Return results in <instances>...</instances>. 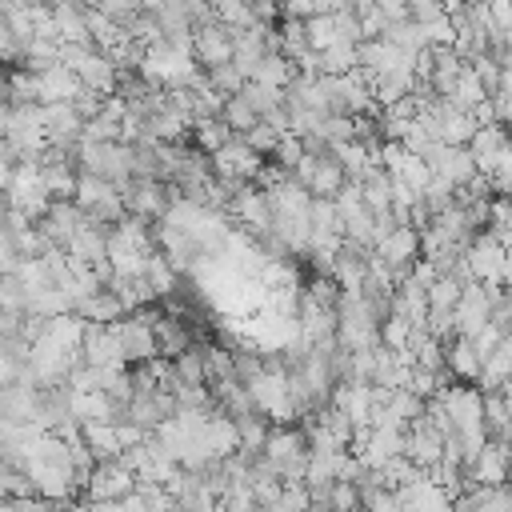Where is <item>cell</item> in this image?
I'll list each match as a JSON object with an SVG mask.
<instances>
[{"label": "cell", "mask_w": 512, "mask_h": 512, "mask_svg": "<svg viewBox=\"0 0 512 512\" xmlns=\"http://www.w3.org/2000/svg\"><path fill=\"white\" fill-rule=\"evenodd\" d=\"M72 200L92 216V220H104V224H116L128 208H124V196H120V184H112L108 176H96V172H80L76 176V192Z\"/></svg>", "instance_id": "obj_1"}, {"label": "cell", "mask_w": 512, "mask_h": 512, "mask_svg": "<svg viewBox=\"0 0 512 512\" xmlns=\"http://www.w3.org/2000/svg\"><path fill=\"white\" fill-rule=\"evenodd\" d=\"M132 488H136V472L124 464V456H104V460L92 464V472L84 480V500H92V504H120Z\"/></svg>", "instance_id": "obj_2"}, {"label": "cell", "mask_w": 512, "mask_h": 512, "mask_svg": "<svg viewBox=\"0 0 512 512\" xmlns=\"http://www.w3.org/2000/svg\"><path fill=\"white\" fill-rule=\"evenodd\" d=\"M264 164H268V156L256 152L244 136H232L228 144H220V148L212 152V168H216V176H220V180H236V184L256 180Z\"/></svg>", "instance_id": "obj_3"}, {"label": "cell", "mask_w": 512, "mask_h": 512, "mask_svg": "<svg viewBox=\"0 0 512 512\" xmlns=\"http://www.w3.org/2000/svg\"><path fill=\"white\" fill-rule=\"evenodd\" d=\"M400 456H404L408 464H416L420 472H432V468L444 460V432H440V428H436L428 416L412 420V424L404 428Z\"/></svg>", "instance_id": "obj_4"}, {"label": "cell", "mask_w": 512, "mask_h": 512, "mask_svg": "<svg viewBox=\"0 0 512 512\" xmlns=\"http://www.w3.org/2000/svg\"><path fill=\"white\" fill-rule=\"evenodd\" d=\"M376 256L392 268L396 280L408 276L412 264L420 260V228H416V224H396L392 232H384V236L376 240Z\"/></svg>", "instance_id": "obj_5"}, {"label": "cell", "mask_w": 512, "mask_h": 512, "mask_svg": "<svg viewBox=\"0 0 512 512\" xmlns=\"http://www.w3.org/2000/svg\"><path fill=\"white\" fill-rule=\"evenodd\" d=\"M88 220H92V216H88V212H84V208H80V204L68 196V200H52V204H48V212L36 220V228H40V232H44V236H48L56 248H64V252H68L72 236H76V232H80Z\"/></svg>", "instance_id": "obj_6"}, {"label": "cell", "mask_w": 512, "mask_h": 512, "mask_svg": "<svg viewBox=\"0 0 512 512\" xmlns=\"http://www.w3.org/2000/svg\"><path fill=\"white\" fill-rule=\"evenodd\" d=\"M192 56H196L200 68H216V64L232 60V28L220 24V20L196 24L192 28Z\"/></svg>", "instance_id": "obj_7"}, {"label": "cell", "mask_w": 512, "mask_h": 512, "mask_svg": "<svg viewBox=\"0 0 512 512\" xmlns=\"http://www.w3.org/2000/svg\"><path fill=\"white\" fill-rule=\"evenodd\" d=\"M488 320H492V292L484 280H468L460 300H456V332L476 336Z\"/></svg>", "instance_id": "obj_8"}, {"label": "cell", "mask_w": 512, "mask_h": 512, "mask_svg": "<svg viewBox=\"0 0 512 512\" xmlns=\"http://www.w3.org/2000/svg\"><path fill=\"white\" fill-rule=\"evenodd\" d=\"M40 112H44V136L52 144H80L84 116L76 112L72 100H48V104H40Z\"/></svg>", "instance_id": "obj_9"}, {"label": "cell", "mask_w": 512, "mask_h": 512, "mask_svg": "<svg viewBox=\"0 0 512 512\" xmlns=\"http://www.w3.org/2000/svg\"><path fill=\"white\" fill-rule=\"evenodd\" d=\"M444 356H448V372H452V380H464V384H476V380H480L484 356H480V348H476L472 336H464V332L448 336V340H444Z\"/></svg>", "instance_id": "obj_10"}, {"label": "cell", "mask_w": 512, "mask_h": 512, "mask_svg": "<svg viewBox=\"0 0 512 512\" xmlns=\"http://www.w3.org/2000/svg\"><path fill=\"white\" fill-rule=\"evenodd\" d=\"M72 312H76L80 320H92V324H116L120 316H128L124 300H120L108 284L96 288V292H88V296H80V300L72 304Z\"/></svg>", "instance_id": "obj_11"}, {"label": "cell", "mask_w": 512, "mask_h": 512, "mask_svg": "<svg viewBox=\"0 0 512 512\" xmlns=\"http://www.w3.org/2000/svg\"><path fill=\"white\" fill-rule=\"evenodd\" d=\"M36 88H40V104H48V100H72L84 88V80L68 64L56 60V64H48V68L36 72Z\"/></svg>", "instance_id": "obj_12"}, {"label": "cell", "mask_w": 512, "mask_h": 512, "mask_svg": "<svg viewBox=\"0 0 512 512\" xmlns=\"http://www.w3.org/2000/svg\"><path fill=\"white\" fill-rule=\"evenodd\" d=\"M352 176H348V168L336 160V152L328 148L320 160H316V168H312V176H308V192L312 196H328V200H336V192L348 184Z\"/></svg>", "instance_id": "obj_13"}, {"label": "cell", "mask_w": 512, "mask_h": 512, "mask_svg": "<svg viewBox=\"0 0 512 512\" xmlns=\"http://www.w3.org/2000/svg\"><path fill=\"white\" fill-rule=\"evenodd\" d=\"M188 136H192V144H196V148H204V152L212 156V152H216L220 144H228L236 132L228 128V120H224V116H196V120H192V128H188Z\"/></svg>", "instance_id": "obj_14"}, {"label": "cell", "mask_w": 512, "mask_h": 512, "mask_svg": "<svg viewBox=\"0 0 512 512\" xmlns=\"http://www.w3.org/2000/svg\"><path fill=\"white\" fill-rule=\"evenodd\" d=\"M356 68H360V44L356 40H336L320 52V72H328V76H344Z\"/></svg>", "instance_id": "obj_15"}, {"label": "cell", "mask_w": 512, "mask_h": 512, "mask_svg": "<svg viewBox=\"0 0 512 512\" xmlns=\"http://www.w3.org/2000/svg\"><path fill=\"white\" fill-rule=\"evenodd\" d=\"M296 60L292 56H284V52H264V60L256 64V72H252V80H264V84H272V88H288L292 80H296Z\"/></svg>", "instance_id": "obj_16"}, {"label": "cell", "mask_w": 512, "mask_h": 512, "mask_svg": "<svg viewBox=\"0 0 512 512\" xmlns=\"http://www.w3.org/2000/svg\"><path fill=\"white\" fill-rule=\"evenodd\" d=\"M172 372L180 376V384H208V364H204V340H196L192 348H184L176 360H168Z\"/></svg>", "instance_id": "obj_17"}, {"label": "cell", "mask_w": 512, "mask_h": 512, "mask_svg": "<svg viewBox=\"0 0 512 512\" xmlns=\"http://www.w3.org/2000/svg\"><path fill=\"white\" fill-rule=\"evenodd\" d=\"M212 12H216V20L228 24V28H256V24H260L252 0H212Z\"/></svg>", "instance_id": "obj_18"}, {"label": "cell", "mask_w": 512, "mask_h": 512, "mask_svg": "<svg viewBox=\"0 0 512 512\" xmlns=\"http://www.w3.org/2000/svg\"><path fill=\"white\" fill-rule=\"evenodd\" d=\"M204 80H208L216 92H224V96H236V92L248 84V76L240 72L236 60H224V64H216V68H204Z\"/></svg>", "instance_id": "obj_19"}, {"label": "cell", "mask_w": 512, "mask_h": 512, "mask_svg": "<svg viewBox=\"0 0 512 512\" xmlns=\"http://www.w3.org/2000/svg\"><path fill=\"white\" fill-rule=\"evenodd\" d=\"M220 116L228 120V128H232L236 136H240V132H248V128L260 120V112H256V108L248 104V96H240V92L224 100V112H220Z\"/></svg>", "instance_id": "obj_20"}, {"label": "cell", "mask_w": 512, "mask_h": 512, "mask_svg": "<svg viewBox=\"0 0 512 512\" xmlns=\"http://www.w3.org/2000/svg\"><path fill=\"white\" fill-rule=\"evenodd\" d=\"M232 364H236V380L252 384L264 372V348H248V344H232Z\"/></svg>", "instance_id": "obj_21"}, {"label": "cell", "mask_w": 512, "mask_h": 512, "mask_svg": "<svg viewBox=\"0 0 512 512\" xmlns=\"http://www.w3.org/2000/svg\"><path fill=\"white\" fill-rule=\"evenodd\" d=\"M240 136H244V140H248V144H252L256 152H264V156H272V148L280 144V136H284V132H280V128H276L272 120H256V124H252L248 132H240Z\"/></svg>", "instance_id": "obj_22"}, {"label": "cell", "mask_w": 512, "mask_h": 512, "mask_svg": "<svg viewBox=\"0 0 512 512\" xmlns=\"http://www.w3.org/2000/svg\"><path fill=\"white\" fill-rule=\"evenodd\" d=\"M92 8L104 12V16L116 20V24H128V20L140 12V0H92Z\"/></svg>", "instance_id": "obj_23"}, {"label": "cell", "mask_w": 512, "mask_h": 512, "mask_svg": "<svg viewBox=\"0 0 512 512\" xmlns=\"http://www.w3.org/2000/svg\"><path fill=\"white\" fill-rule=\"evenodd\" d=\"M444 12H448L444 0H408V16H412L416 24H428V20L444 16Z\"/></svg>", "instance_id": "obj_24"}, {"label": "cell", "mask_w": 512, "mask_h": 512, "mask_svg": "<svg viewBox=\"0 0 512 512\" xmlns=\"http://www.w3.org/2000/svg\"><path fill=\"white\" fill-rule=\"evenodd\" d=\"M8 112H12V108H8V104H0V140H4V132H8Z\"/></svg>", "instance_id": "obj_25"}, {"label": "cell", "mask_w": 512, "mask_h": 512, "mask_svg": "<svg viewBox=\"0 0 512 512\" xmlns=\"http://www.w3.org/2000/svg\"><path fill=\"white\" fill-rule=\"evenodd\" d=\"M504 36H508V52H512V24H508V28H504Z\"/></svg>", "instance_id": "obj_26"}, {"label": "cell", "mask_w": 512, "mask_h": 512, "mask_svg": "<svg viewBox=\"0 0 512 512\" xmlns=\"http://www.w3.org/2000/svg\"><path fill=\"white\" fill-rule=\"evenodd\" d=\"M460 4H480V0H460Z\"/></svg>", "instance_id": "obj_27"}]
</instances>
